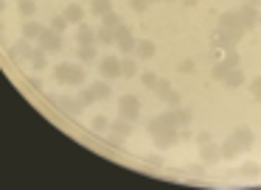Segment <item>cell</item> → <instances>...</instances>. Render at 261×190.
I'll return each mask as SVG.
<instances>
[{
  "label": "cell",
  "mask_w": 261,
  "mask_h": 190,
  "mask_svg": "<svg viewBox=\"0 0 261 190\" xmlns=\"http://www.w3.org/2000/svg\"><path fill=\"white\" fill-rule=\"evenodd\" d=\"M107 129H110V143H113V145H121V143H124V140L132 134V123L124 120V117H115V120H110Z\"/></svg>",
  "instance_id": "obj_6"
},
{
  "label": "cell",
  "mask_w": 261,
  "mask_h": 190,
  "mask_svg": "<svg viewBox=\"0 0 261 190\" xmlns=\"http://www.w3.org/2000/svg\"><path fill=\"white\" fill-rule=\"evenodd\" d=\"M42 28H45V25H40L37 20H31V17H29V20L23 22V39H29V42H31V39H37Z\"/></svg>",
  "instance_id": "obj_23"
},
{
  "label": "cell",
  "mask_w": 261,
  "mask_h": 190,
  "mask_svg": "<svg viewBox=\"0 0 261 190\" xmlns=\"http://www.w3.org/2000/svg\"><path fill=\"white\" fill-rule=\"evenodd\" d=\"M141 84H143V87H149V89H152L154 84H158V73H152V70L141 73Z\"/></svg>",
  "instance_id": "obj_36"
},
{
  "label": "cell",
  "mask_w": 261,
  "mask_h": 190,
  "mask_svg": "<svg viewBox=\"0 0 261 190\" xmlns=\"http://www.w3.org/2000/svg\"><path fill=\"white\" fill-rule=\"evenodd\" d=\"M163 101H166V104H169V106H180V104H182V98H180V95H177V92H174V89H171V92H169V95H166V98H163Z\"/></svg>",
  "instance_id": "obj_41"
},
{
  "label": "cell",
  "mask_w": 261,
  "mask_h": 190,
  "mask_svg": "<svg viewBox=\"0 0 261 190\" xmlns=\"http://www.w3.org/2000/svg\"><path fill=\"white\" fill-rule=\"evenodd\" d=\"M222 154H219V145H214V140L205 145H199V162L202 165H214V162H219Z\"/></svg>",
  "instance_id": "obj_13"
},
{
  "label": "cell",
  "mask_w": 261,
  "mask_h": 190,
  "mask_svg": "<svg viewBox=\"0 0 261 190\" xmlns=\"http://www.w3.org/2000/svg\"><path fill=\"white\" fill-rule=\"evenodd\" d=\"M239 173H242L244 179H258L261 176V165L258 162H244V165L239 168Z\"/></svg>",
  "instance_id": "obj_25"
},
{
  "label": "cell",
  "mask_w": 261,
  "mask_h": 190,
  "mask_svg": "<svg viewBox=\"0 0 261 190\" xmlns=\"http://www.w3.org/2000/svg\"><path fill=\"white\" fill-rule=\"evenodd\" d=\"M194 140V132L188 126H177V143H191Z\"/></svg>",
  "instance_id": "obj_35"
},
{
  "label": "cell",
  "mask_w": 261,
  "mask_h": 190,
  "mask_svg": "<svg viewBox=\"0 0 261 190\" xmlns=\"http://www.w3.org/2000/svg\"><path fill=\"white\" fill-rule=\"evenodd\" d=\"M146 129L149 132H171V129H177V123H174V115H171V109L169 112H160V115H154V117H149V123H146Z\"/></svg>",
  "instance_id": "obj_8"
},
{
  "label": "cell",
  "mask_w": 261,
  "mask_h": 190,
  "mask_svg": "<svg viewBox=\"0 0 261 190\" xmlns=\"http://www.w3.org/2000/svg\"><path fill=\"white\" fill-rule=\"evenodd\" d=\"M219 154H222V160H236V156L242 154V148H239V143L233 137H227L225 143L219 145Z\"/></svg>",
  "instance_id": "obj_18"
},
{
  "label": "cell",
  "mask_w": 261,
  "mask_h": 190,
  "mask_svg": "<svg viewBox=\"0 0 261 190\" xmlns=\"http://www.w3.org/2000/svg\"><path fill=\"white\" fill-rule=\"evenodd\" d=\"M48 28H54L57 34H65V28H68V22H65V17L59 14V17H51V25Z\"/></svg>",
  "instance_id": "obj_37"
},
{
  "label": "cell",
  "mask_w": 261,
  "mask_h": 190,
  "mask_svg": "<svg viewBox=\"0 0 261 190\" xmlns=\"http://www.w3.org/2000/svg\"><path fill=\"white\" fill-rule=\"evenodd\" d=\"M90 92H93V98H96V101H110V98H113V87H110L107 81L90 84Z\"/></svg>",
  "instance_id": "obj_19"
},
{
  "label": "cell",
  "mask_w": 261,
  "mask_h": 190,
  "mask_svg": "<svg viewBox=\"0 0 261 190\" xmlns=\"http://www.w3.org/2000/svg\"><path fill=\"white\" fill-rule=\"evenodd\" d=\"M177 70H180V73H194V61L191 59H182L180 65H177Z\"/></svg>",
  "instance_id": "obj_42"
},
{
  "label": "cell",
  "mask_w": 261,
  "mask_h": 190,
  "mask_svg": "<svg viewBox=\"0 0 261 190\" xmlns=\"http://www.w3.org/2000/svg\"><path fill=\"white\" fill-rule=\"evenodd\" d=\"M110 9H113V0H90V11H93L96 17L107 14Z\"/></svg>",
  "instance_id": "obj_29"
},
{
  "label": "cell",
  "mask_w": 261,
  "mask_h": 190,
  "mask_svg": "<svg viewBox=\"0 0 261 190\" xmlns=\"http://www.w3.org/2000/svg\"><path fill=\"white\" fill-rule=\"evenodd\" d=\"M101 20H104V22H101V25H107V28H115V25H121V17H118V14H115V11H113V9H110V11H107V14H101Z\"/></svg>",
  "instance_id": "obj_33"
},
{
  "label": "cell",
  "mask_w": 261,
  "mask_h": 190,
  "mask_svg": "<svg viewBox=\"0 0 261 190\" xmlns=\"http://www.w3.org/2000/svg\"><path fill=\"white\" fill-rule=\"evenodd\" d=\"M146 165H152V168H158V165H163V156H158V154H152V156H146Z\"/></svg>",
  "instance_id": "obj_45"
},
{
  "label": "cell",
  "mask_w": 261,
  "mask_h": 190,
  "mask_svg": "<svg viewBox=\"0 0 261 190\" xmlns=\"http://www.w3.org/2000/svg\"><path fill=\"white\" fill-rule=\"evenodd\" d=\"M230 137L239 143V148H242V151H250V148H253V143H255V134H253V129H250V126H239V129H233Z\"/></svg>",
  "instance_id": "obj_10"
},
{
  "label": "cell",
  "mask_w": 261,
  "mask_h": 190,
  "mask_svg": "<svg viewBox=\"0 0 261 190\" xmlns=\"http://www.w3.org/2000/svg\"><path fill=\"white\" fill-rule=\"evenodd\" d=\"M186 171L197 176V173H202V162H191V165H186Z\"/></svg>",
  "instance_id": "obj_46"
},
{
  "label": "cell",
  "mask_w": 261,
  "mask_h": 190,
  "mask_svg": "<svg viewBox=\"0 0 261 190\" xmlns=\"http://www.w3.org/2000/svg\"><path fill=\"white\" fill-rule=\"evenodd\" d=\"M227 70H230V67H227L225 61H216V65H214V70H211V76H214L216 81H222V78L227 76Z\"/></svg>",
  "instance_id": "obj_34"
},
{
  "label": "cell",
  "mask_w": 261,
  "mask_h": 190,
  "mask_svg": "<svg viewBox=\"0 0 261 190\" xmlns=\"http://www.w3.org/2000/svg\"><path fill=\"white\" fill-rule=\"evenodd\" d=\"M219 28H222V31H230V34H236V37H244L242 20H239V14H236V11H225V14L219 17Z\"/></svg>",
  "instance_id": "obj_9"
},
{
  "label": "cell",
  "mask_w": 261,
  "mask_h": 190,
  "mask_svg": "<svg viewBox=\"0 0 261 190\" xmlns=\"http://www.w3.org/2000/svg\"><path fill=\"white\" fill-rule=\"evenodd\" d=\"M194 140H197L199 145H205V143H211V134L208 132H197V134H194Z\"/></svg>",
  "instance_id": "obj_43"
},
{
  "label": "cell",
  "mask_w": 261,
  "mask_h": 190,
  "mask_svg": "<svg viewBox=\"0 0 261 190\" xmlns=\"http://www.w3.org/2000/svg\"><path fill=\"white\" fill-rule=\"evenodd\" d=\"M107 117H104V115H96V117H93V129H96V132H104V129H107Z\"/></svg>",
  "instance_id": "obj_40"
},
{
  "label": "cell",
  "mask_w": 261,
  "mask_h": 190,
  "mask_svg": "<svg viewBox=\"0 0 261 190\" xmlns=\"http://www.w3.org/2000/svg\"><path fill=\"white\" fill-rule=\"evenodd\" d=\"M29 65L34 67V70H45L48 67V53L37 45V48H31V56H29Z\"/></svg>",
  "instance_id": "obj_17"
},
{
  "label": "cell",
  "mask_w": 261,
  "mask_h": 190,
  "mask_svg": "<svg viewBox=\"0 0 261 190\" xmlns=\"http://www.w3.org/2000/svg\"><path fill=\"white\" fill-rule=\"evenodd\" d=\"M17 11H20V17H25V20H29V17L37 14V3H34V0H20Z\"/></svg>",
  "instance_id": "obj_30"
},
{
  "label": "cell",
  "mask_w": 261,
  "mask_h": 190,
  "mask_svg": "<svg viewBox=\"0 0 261 190\" xmlns=\"http://www.w3.org/2000/svg\"><path fill=\"white\" fill-rule=\"evenodd\" d=\"M37 42H40V48L45 50V53H57V50L65 48V37L57 34L54 28H42L40 37H37Z\"/></svg>",
  "instance_id": "obj_3"
},
{
  "label": "cell",
  "mask_w": 261,
  "mask_h": 190,
  "mask_svg": "<svg viewBox=\"0 0 261 190\" xmlns=\"http://www.w3.org/2000/svg\"><path fill=\"white\" fill-rule=\"evenodd\" d=\"M149 3H158V0H149Z\"/></svg>",
  "instance_id": "obj_51"
},
{
  "label": "cell",
  "mask_w": 261,
  "mask_h": 190,
  "mask_svg": "<svg viewBox=\"0 0 261 190\" xmlns=\"http://www.w3.org/2000/svg\"><path fill=\"white\" fill-rule=\"evenodd\" d=\"M182 6H197V0H180Z\"/></svg>",
  "instance_id": "obj_47"
},
{
  "label": "cell",
  "mask_w": 261,
  "mask_h": 190,
  "mask_svg": "<svg viewBox=\"0 0 261 190\" xmlns=\"http://www.w3.org/2000/svg\"><path fill=\"white\" fill-rule=\"evenodd\" d=\"M258 25H261V14H258Z\"/></svg>",
  "instance_id": "obj_50"
},
{
  "label": "cell",
  "mask_w": 261,
  "mask_h": 190,
  "mask_svg": "<svg viewBox=\"0 0 261 190\" xmlns=\"http://www.w3.org/2000/svg\"><path fill=\"white\" fill-rule=\"evenodd\" d=\"M29 87L31 89H42V78L40 76H29Z\"/></svg>",
  "instance_id": "obj_44"
},
{
  "label": "cell",
  "mask_w": 261,
  "mask_h": 190,
  "mask_svg": "<svg viewBox=\"0 0 261 190\" xmlns=\"http://www.w3.org/2000/svg\"><path fill=\"white\" fill-rule=\"evenodd\" d=\"M236 14H239V20H242V28H244V31H250L253 25H258V11H255L253 3H244L242 9L236 11Z\"/></svg>",
  "instance_id": "obj_12"
},
{
  "label": "cell",
  "mask_w": 261,
  "mask_h": 190,
  "mask_svg": "<svg viewBox=\"0 0 261 190\" xmlns=\"http://www.w3.org/2000/svg\"><path fill=\"white\" fill-rule=\"evenodd\" d=\"M76 59L79 61H96V45H79Z\"/></svg>",
  "instance_id": "obj_26"
},
{
  "label": "cell",
  "mask_w": 261,
  "mask_h": 190,
  "mask_svg": "<svg viewBox=\"0 0 261 190\" xmlns=\"http://www.w3.org/2000/svg\"><path fill=\"white\" fill-rule=\"evenodd\" d=\"M152 89H154V92H158V98H160V101H163V98H166V95H169V92H171V84H169V81H166V78H158V84H154V87H152Z\"/></svg>",
  "instance_id": "obj_31"
},
{
  "label": "cell",
  "mask_w": 261,
  "mask_h": 190,
  "mask_svg": "<svg viewBox=\"0 0 261 190\" xmlns=\"http://www.w3.org/2000/svg\"><path fill=\"white\" fill-rule=\"evenodd\" d=\"M29 56H31V42H29V39H20V42L12 48V59L29 61Z\"/></svg>",
  "instance_id": "obj_21"
},
{
  "label": "cell",
  "mask_w": 261,
  "mask_h": 190,
  "mask_svg": "<svg viewBox=\"0 0 261 190\" xmlns=\"http://www.w3.org/2000/svg\"><path fill=\"white\" fill-rule=\"evenodd\" d=\"M54 78L57 84H65V87H82L85 84V67L82 65H73V61H59L54 67Z\"/></svg>",
  "instance_id": "obj_1"
},
{
  "label": "cell",
  "mask_w": 261,
  "mask_h": 190,
  "mask_svg": "<svg viewBox=\"0 0 261 190\" xmlns=\"http://www.w3.org/2000/svg\"><path fill=\"white\" fill-rule=\"evenodd\" d=\"M62 17H65L68 25H79V22H85V9H82L79 3H70L68 9L62 11Z\"/></svg>",
  "instance_id": "obj_15"
},
{
  "label": "cell",
  "mask_w": 261,
  "mask_h": 190,
  "mask_svg": "<svg viewBox=\"0 0 261 190\" xmlns=\"http://www.w3.org/2000/svg\"><path fill=\"white\" fill-rule=\"evenodd\" d=\"M96 42H101V45H113L115 42V31L113 28H107V25H101L96 31Z\"/></svg>",
  "instance_id": "obj_27"
},
{
  "label": "cell",
  "mask_w": 261,
  "mask_h": 190,
  "mask_svg": "<svg viewBox=\"0 0 261 190\" xmlns=\"http://www.w3.org/2000/svg\"><path fill=\"white\" fill-rule=\"evenodd\" d=\"M76 89H79V95H76V98H79L85 106H93V104H96V98H93L90 87H76Z\"/></svg>",
  "instance_id": "obj_32"
},
{
  "label": "cell",
  "mask_w": 261,
  "mask_h": 190,
  "mask_svg": "<svg viewBox=\"0 0 261 190\" xmlns=\"http://www.w3.org/2000/svg\"><path fill=\"white\" fill-rule=\"evenodd\" d=\"M3 11H6V0H0V14H3Z\"/></svg>",
  "instance_id": "obj_48"
},
{
  "label": "cell",
  "mask_w": 261,
  "mask_h": 190,
  "mask_svg": "<svg viewBox=\"0 0 261 190\" xmlns=\"http://www.w3.org/2000/svg\"><path fill=\"white\" fill-rule=\"evenodd\" d=\"M76 45H96V28L87 25V22H79V28H76Z\"/></svg>",
  "instance_id": "obj_14"
},
{
  "label": "cell",
  "mask_w": 261,
  "mask_h": 190,
  "mask_svg": "<svg viewBox=\"0 0 261 190\" xmlns=\"http://www.w3.org/2000/svg\"><path fill=\"white\" fill-rule=\"evenodd\" d=\"M121 76L124 78H135L138 76V61L129 56H121Z\"/></svg>",
  "instance_id": "obj_24"
},
{
  "label": "cell",
  "mask_w": 261,
  "mask_h": 190,
  "mask_svg": "<svg viewBox=\"0 0 261 190\" xmlns=\"http://www.w3.org/2000/svg\"><path fill=\"white\" fill-rule=\"evenodd\" d=\"M113 31H115V42L113 45H118L121 56H129L132 50H135V37H132V28L121 22V25H115Z\"/></svg>",
  "instance_id": "obj_5"
},
{
  "label": "cell",
  "mask_w": 261,
  "mask_h": 190,
  "mask_svg": "<svg viewBox=\"0 0 261 190\" xmlns=\"http://www.w3.org/2000/svg\"><path fill=\"white\" fill-rule=\"evenodd\" d=\"M0 34H3V20H0Z\"/></svg>",
  "instance_id": "obj_49"
},
{
  "label": "cell",
  "mask_w": 261,
  "mask_h": 190,
  "mask_svg": "<svg viewBox=\"0 0 261 190\" xmlns=\"http://www.w3.org/2000/svg\"><path fill=\"white\" fill-rule=\"evenodd\" d=\"M48 104H57L65 115H73V117L82 115V109H85V104L76 95H48Z\"/></svg>",
  "instance_id": "obj_4"
},
{
  "label": "cell",
  "mask_w": 261,
  "mask_h": 190,
  "mask_svg": "<svg viewBox=\"0 0 261 190\" xmlns=\"http://www.w3.org/2000/svg\"><path fill=\"white\" fill-rule=\"evenodd\" d=\"M222 84H225L227 89L242 87V84H244V70H242V67H230V70H227V76L222 78Z\"/></svg>",
  "instance_id": "obj_16"
},
{
  "label": "cell",
  "mask_w": 261,
  "mask_h": 190,
  "mask_svg": "<svg viewBox=\"0 0 261 190\" xmlns=\"http://www.w3.org/2000/svg\"><path fill=\"white\" fill-rule=\"evenodd\" d=\"M219 61H225L227 67H239V61H242V59H239V50L236 48H225V50H222V59Z\"/></svg>",
  "instance_id": "obj_28"
},
{
  "label": "cell",
  "mask_w": 261,
  "mask_h": 190,
  "mask_svg": "<svg viewBox=\"0 0 261 190\" xmlns=\"http://www.w3.org/2000/svg\"><path fill=\"white\" fill-rule=\"evenodd\" d=\"M135 53L141 56V59H152V56L158 53V48H154L152 39H141V42H135Z\"/></svg>",
  "instance_id": "obj_20"
},
{
  "label": "cell",
  "mask_w": 261,
  "mask_h": 190,
  "mask_svg": "<svg viewBox=\"0 0 261 190\" xmlns=\"http://www.w3.org/2000/svg\"><path fill=\"white\" fill-rule=\"evenodd\" d=\"M250 92H253V98L261 104V76H255L253 81H250Z\"/></svg>",
  "instance_id": "obj_38"
},
{
  "label": "cell",
  "mask_w": 261,
  "mask_h": 190,
  "mask_svg": "<svg viewBox=\"0 0 261 190\" xmlns=\"http://www.w3.org/2000/svg\"><path fill=\"white\" fill-rule=\"evenodd\" d=\"M171 115H174V123L177 126H191V109H186V106H171Z\"/></svg>",
  "instance_id": "obj_22"
},
{
  "label": "cell",
  "mask_w": 261,
  "mask_h": 190,
  "mask_svg": "<svg viewBox=\"0 0 261 190\" xmlns=\"http://www.w3.org/2000/svg\"><path fill=\"white\" fill-rule=\"evenodd\" d=\"M132 11H138V14H143V11L149 9V0H129Z\"/></svg>",
  "instance_id": "obj_39"
},
{
  "label": "cell",
  "mask_w": 261,
  "mask_h": 190,
  "mask_svg": "<svg viewBox=\"0 0 261 190\" xmlns=\"http://www.w3.org/2000/svg\"><path fill=\"white\" fill-rule=\"evenodd\" d=\"M166 3H171V0H166Z\"/></svg>",
  "instance_id": "obj_52"
},
{
  "label": "cell",
  "mask_w": 261,
  "mask_h": 190,
  "mask_svg": "<svg viewBox=\"0 0 261 190\" xmlns=\"http://www.w3.org/2000/svg\"><path fill=\"white\" fill-rule=\"evenodd\" d=\"M98 73H101L104 81L118 78L121 76V59L118 56H104V59H98Z\"/></svg>",
  "instance_id": "obj_7"
},
{
  "label": "cell",
  "mask_w": 261,
  "mask_h": 190,
  "mask_svg": "<svg viewBox=\"0 0 261 190\" xmlns=\"http://www.w3.org/2000/svg\"><path fill=\"white\" fill-rule=\"evenodd\" d=\"M152 140H154V148L158 151H169L177 145V129H171V132H154Z\"/></svg>",
  "instance_id": "obj_11"
},
{
  "label": "cell",
  "mask_w": 261,
  "mask_h": 190,
  "mask_svg": "<svg viewBox=\"0 0 261 190\" xmlns=\"http://www.w3.org/2000/svg\"><path fill=\"white\" fill-rule=\"evenodd\" d=\"M118 117H124V120H129V123L141 120V101L129 92L121 95L118 98Z\"/></svg>",
  "instance_id": "obj_2"
}]
</instances>
